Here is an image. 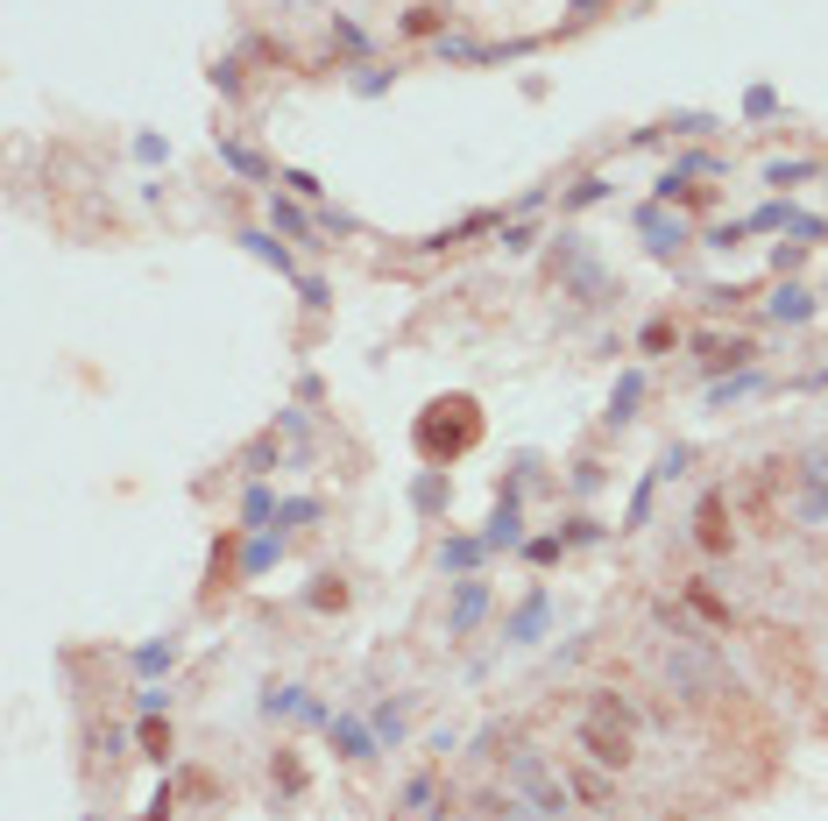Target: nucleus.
<instances>
[{
  "label": "nucleus",
  "mask_w": 828,
  "mask_h": 821,
  "mask_svg": "<svg viewBox=\"0 0 828 821\" xmlns=\"http://www.w3.org/2000/svg\"><path fill=\"white\" fill-rule=\"evenodd\" d=\"M659 680H666V694H680L687 709H701V701L729 694V659L701 638V630H687L680 617H672V638H659Z\"/></svg>",
  "instance_id": "nucleus-1"
},
{
  "label": "nucleus",
  "mask_w": 828,
  "mask_h": 821,
  "mask_svg": "<svg viewBox=\"0 0 828 821\" xmlns=\"http://www.w3.org/2000/svg\"><path fill=\"white\" fill-rule=\"evenodd\" d=\"M411 439H418V461L426 468H447V461H460V453L481 439V404L475 397H432L426 411H418V425H411Z\"/></svg>",
  "instance_id": "nucleus-2"
},
{
  "label": "nucleus",
  "mask_w": 828,
  "mask_h": 821,
  "mask_svg": "<svg viewBox=\"0 0 828 821\" xmlns=\"http://www.w3.org/2000/svg\"><path fill=\"white\" fill-rule=\"evenodd\" d=\"M503 787H510V793H525V800H531V808L546 814V821H560V814H567V779L552 772V758L538 751V743H517V751H510V765H503Z\"/></svg>",
  "instance_id": "nucleus-3"
},
{
  "label": "nucleus",
  "mask_w": 828,
  "mask_h": 821,
  "mask_svg": "<svg viewBox=\"0 0 828 821\" xmlns=\"http://www.w3.org/2000/svg\"><path fill=\"white\" fill-rule=\"evenodd\" d=\"M794 518L807 531H828V453H807L794 468Z\"/></svg>",
  "instance_id": "nucleus-4"
},
{
  "label": "nucleus",
  "mask_w": 828,
  "mask_h": 821,
  "mask_svg": "<svg viewBox=\"0 0 828 821\" xmlns=\"http://www.w3.org/2000/svg\"><path fill=\"white\" fill-rule=\"evenodd\" d=\"M481 609H489V581L460 574V588H453V609H447V638H468V630L481 623Z\"/></svg>",
  "instance_id": "nucleus-5"
},
{
  "label": "nucleus",
  "mask_w": 828,
  "mask_h": 821,
  "mask_svg": "<svg viewBox=\"0 0 828 821\" xmlns=\"http://www.w3.org/2000/svg\"><path fill=\"white\" fill-rule=\"evenodd\" d=\"M722 510H729V495H722V489H708V495H701V510H695V539H701L708 552H729V545H737V531L722 524Z\"/></svg>",
  "instance_id": "nucleus-6"
},
{
  "label": "nucleus",
  "mask_w": 828,
  "mask_h": 821,
  "mask_svg": "<svg viewBox=\"0 0 828 821\" xmlns=\"http://www.w3.org/2000/svg\"><path fill=\"white\" fill-rule=\"evenodd\" d=\"M481 545H489V552H510V545H525V510H517V489H510L503 503L489 510V531H481Z\"/></svg>",
  "instance_id": "nucleus-7"
},
{
  "label": "nucleus",
  "mask_w": 828,
  "mask_h": 821,
  "mask_svg": "<svg viewBox=\"0 0 828 821\" xmlns=\"http://www.w3.org/2000/svg\"><path fill=\"white\" fill-rule=\"evenodd\" d=\"M546 623H552V595H531V602L510 617L503 638H510V644H538V638H546Z\"/></svg>",
  "instance_id": "nucleus-8"
},
{
  "label": "nucleus",
  "mask_w": 828,
  "mask_h": 821,
  "mask_svg": "<svg viewBox=\"0 0 828 821\" xmlns=\"http://www.w3.org/2000/svg\"><path fill=\"white\" fill-rule=\"evenodd\" d=\"M750 354H758V348L737 340V333H701V361H708V369H744Z\"/></svg>",
  "instance_id": "nucleus-9"
},
{
  "label": "nucleus",
  "mask_w": 828,
  "mask_h": 821,
  "mask_svg": "<svg viewBox=\"0 0 828 821\" xmlns=\"http://www.w3.org/2000/svg\"><path fill=\"white\" fill-rule=\"evenodd\" d=\"M475 808H481V814H489V821H546V814H538V808H531V800H525V793H510V787H496V793H481V800H475Z\"/></svg>",
  "instance_id": "nucleus-10"
},
{
  "label": "nucleus",
  "mask_w": 828,
  "mask_h": 821,
  "mask_svg": "<svg viewBox=\"0 0 828 821\" xmlns=\"http://www.w3.org/2000/svg\"><path fill=\"white\" fill-rule=\"evenodd\" d=\"M638 404H645V376L624 369V376H616V390H609V425H630V418H638Z\"/></svg>",
  "instance_id": "nucleus-11"
},
{
  "label": "nucleus",
  "mask_w": 828,
  "mask_h": 821,
  "mask_svg": "<svg viewBox=\"0 0 828 821\" xmlns=\"http://www.w3.org/2000/svg\"><path fill=\"white\" fill-rule=\"evenodd\" d=\"M638 234H645V241L666 256V248H680V241H687V227H680V220H666L659 206H645V213H638Z\"/></svg>",
  "instance_id": "nucleus-12"
},
{
  "label": "nucleus",
  "mask_w": 828,
  "mask_h": 821,
  "mask_svg": "<svg viewBox=\"0 0 828 821\" xmlns=\"http://www.w3.org/2000/svg\"><path fill=\"white\" fill-rule=\"evenodd\" d=\"M772 319H786V327L815 319V291H800V283H779V291H772Z\"/></svg>",
  "instance_id": "nucleus-13"
},
{
  "label": "nucleus",
  "mask_w": 828,
  "mask_h": 821,
  "mask_svg": "<svg viewBox=\"0 0 828 821\" xmlns=\"http://www.w3.org/2000/svg\"><path fill=\"white\" fill-rule=\"evenodd\" d=\"M432 800H439V779H432V772H411V779H403V800H397V808H403V814H432Z\"/></svg>",
  "instance_id": "nucleus-14"
},
{
  "label": "nucleus",
  "mask_w": 828,
  "mask_h": 821,
  "mask_svg": "<svg viewBox=\"0 0 828 821\" xmlns=\"http://www.w3.org/2000/svg\"><path fill=\"white\" fill-rule=\"evenodd\" d=\"M333 743H340V758H376V743H369V730H361V722H348V715H333Z\"/></svg>",
  "instance_id": "nucleus-15"
},
{
  "label": "nucleus",
  "mask_w": 828,
  "mask_h": 821,
  "mask_svg": "<svg viewBox=\"0 0 828 821\" xmlns=\"http://www.w3.org/2000/svg\"><path fill=\"white\" fill-rule=\"evenodd\" d=\"M481 552H489L481 539H447V545H439V567H447V574H468V567L481 560Z\"/></svg>",
  "instance_id": "nucleus-16"
},
{
  "label": "nucleus",
  "mask_w": 828,
  "mask_h": 821,
  "mask_svg": "<svg viewBox=\"0 0 828 821\" xmlns=\"http://www.w3.org/2000/svg\"><path fill=\"white\" fill-rule=\"evenodd\" d=\"M269 220H277V234H291V241H312V220H305L291 199H269Z\"/></svg>",
  "instance_id": "nucleus-17"
},
{
  "label": "nucleus",
  "mask_w": 828,
  "mask_h": 821,
  "mask_svg": "<svg viewBox=\"0 0 828 821\" xmlns=\"http://www.w3.org/2000/svg\"><path fill=\"white\" fill-rule=\"evenodd\" d=\"M750 390H758V376L744 369V376H729V383H716V390H708V404H716V411H729V404H744Z\"/></svg>",
  "instance_id": "nucleus-18"
},
{
  "label": "nucleus",
  "mask_w": 828,
  "mask_h": 821,
  "mask_svg": "<svg viewBox=\"0 0 828 821\" xmlns=\"http://www.w3.org/2000/svg\"><path fill=\"white\" fill-rule=\"evenodd\" d=\"M170 665H178V644H142V652H134V673H170Z\"/></svg>",
  "instance_id": "nucleus-19"
},
{
  "label": "nucleus",
  "mask_w": 828,
  "mask_h": 821,
  "mask_svg": "<svg viewBox=\"0 0 828 821\" xmlns=\"http://www.w3.org/2000/svg\"><path fill=\"white\" fill-rule=\"evenodd\" d=\"M277 552H283V539H256L241 552V574H269V567H277Z\"/></svg>",
  "instance_id": "nucleus-20"
},
{
  "label": "nucleus",
  "mask_w": 828,
  "mask_h": 821,
  "mask_svg": "<svg viewBox=\"0 0 828 821\" xmlns=\"http://www.w3.org/2000/svg\"><path fill=\"white\" fill-rule=\"evenodd\" d=\"M220 163H235L241 178H269V163L256 157V149H241V142H220Z\"/></svg>",
  "instance_id": "nucleus-21"
},
{
  "label": "nucleus",
  "mask_w": 828,
  "mask_h": 821,
  "mask_svg": "<svg viewBox=\"0 0 828 821\" xmlns=\"http://www.w3.org/2000/svg\"><path fill=\"white\" fill-rule=\"evenodd\" d=\"M411 503H418V510H439V503H447V482H439V468H426V474H418Z\"/></svg>",
  "instance_id": "nucleus-22"
},
{
  "label": "nucleus",
  "mask_w": 828,
  "mask_h": 821,
  "mask_svg": "<svg viewBox=\"0 0 828 821\" xmlns=\"http://www.w3.org/2000/svg\"><path fill=\"white\" fill-rule=\"evenodd\" d=\"M672 340H680V327H672V319H651V327L638 333V348H645V354H666Z\"/></svg>",
  "instance_id": "nucleus-23"
},
{
  "label": "nucleus",
  "mask_w": 828,
  "mask_h": 821,
  "mask_svg": "<svg viewBox=\"0 0 828 821\" xmlns=\"http://www.w3.org/2000/svg\"><path fill=\"white\" fill-rule=\"evenodd\" d=\"M305 701H298V687H269L262 694V715H298Z\"/></svg>",
  "instance_id": "nucleus-24"
},
{
  "label": "nucleus",
  "mask_w": 828,
  "mask_h": 821,
  "mask_svg": "<svg viewBox=\"0 0 828 821\" xmlns=\"http://www.w3.org/2000/svg\"><path fill=\"white\" fill-rule=\"evenodd\" d=\"M815 163H765V184H807Z\"/></svg>",
  "instance_id": "nucleus-25"
},
{
  "label": "nucleus",
  "mask_w": 828,
  "mask_h": 821,
  "mask_svg": "<svg viewBox=\"0 0 828 821\" xmlns=\"http://www.w3.org/2000/svg\"><path fill=\"white\" fill-rule=\"evenodd\" d=\"M439 22H447L439 8H411V14H403V36H439Z\"/></svg>",
  "instance_id": "nucleus-26"
},
{
  "label": "nucleus",
  "mask_w": 828,
  "mask_h": 821,
  "mask_svg": "<svg viewBox=\"0 0 828 821\" xmlns=\"http://www.w3.org/2000/svg\"><path fill=\"white\" fill-rule=\"evenodd\" d=\"M312 609H348V581H333V574H326V581L312 588Z\"/></svg>",
  "instance_id": "nucleus-27"
},
{
  "label": "nucleus",
  "mask_w": 828,
  "mask_h": 821,
  "mask_svg": "<svg viewBox=\"0 0 828 821\" xmlns=\"http://www.w3.org/2000/svg\"><path fill=\"white\" fill-rule=\"evenodd\" d=\"M376 737H382V743H397V737H403V701H390V709H376Z\"/></svg>",
  "instance_id": "nucleus-28"
},
{
  "label": "nucleus",
  "mask_w": 828,
  "mask_h": 821,
  "mask_svg": "<svg viewBox=\"0 0 828 821\" xmlns=\"http://www.w3.org/2000/svg\"><path fill=\"white\" fill-rule=\"evenodd\" d=\"M241 241H248V248H256V256H262V262H277V270H283V277H291V256H283V248H277V241H269V234H241Z\"/></svg>",
  "instance_id": "nucleus-29"
},
{
  "label": "nucleus",
  "mask_w": 828,
  "mask_h": 821,
  "mask_svg": "<svg viewBox=\"0 0 828 821\" xmlns=\"http://www.w3.org/2000/svg\"><path fill=\"white\" fill-rule=\"evenodd\" d=\"M772 107H779V92H772V86H750V100H744V113H750V121H765Z\"/></svg>",
  "instance_id": "nucleus-30"
},
{
  "label": "nucleus",
  "mask_w": 828,
  "mask_h": 821,
  "mask_svg": "<svg viewBox=\"0 0 828 821\" xmlns=\"http://www.w3.org/2000/svg\"><path fill=\"white\" fill-rule=\"evenodd\" d=\"M269 510H277V495H269V489H248V503H241V518H248V524H262V518H269Z\"/></svg>",
  "instance_id": "nucleus-31"
},
{
  "label": "nucleus",
  "mask_w": 828,
  "mask_h": 821,
  "mask_svg": "<svg viewBox=\"0 0 828 821\" xmlns=\"http://www.w3.org/2000/svg\"><path fill=\"white\" fill-rule=\"evenodd\" d=\"M142 751H149V758H170V722H149V730H142Z\"/></svg>",
  "instance_id": "nucleus-32"
},
{
  "label": "nucleus",
  "mask_w": 828,
  "mask_h": 821,
  "mask_svg": "<svg viewBox=\"0 0 828 821\" xmlns=\"http://www.w3.org/2000/svg\"><path fill=\"white\" fill-rule=\"evenodd\" d=\"M283 184H291V192H298V199H319V192H326V184L312 178V170H283Z\"/></svg>",
  "instance_id": "nucleus-33"
},
{
  "label": "nucleus",
  "mask_w": 828,
  "mask_h": 821,
  "mask_svg": "<svg viewBox=\"0 0 828 821\" xmlns=\"http://www.w3.org/2000/svg\"><path fill=\"white\" fill-rule=\"evenodd\" d=\"M333 36H340V43H348V50H355V57H361V50H369V36H361V29H355V22H348V14H333Z\"/></svg>",
  "instance_id": "nucleus-34"
},
{
  "label": "nucleus",
  "mask_w": 828,
  "mask_h": 821,
  "mask_svg": "<svg viewBox=\"0 0 828 821\" xmlns=\"http://www.w3.org/2000/svg\"><path fill=\"white\" fill-rule=\"evenodd\" d=\"M213 86L220 92H241V64H235V57H220V64H213Z\"/></svg>",
  "instance_id": "nucleus-35"
},
{
  "label": "nucleus",
  "mask_w": 828,
  "mask_h": 821,
  "mask_svg": "<svg viewBox=\"0 0 828 821\" xmlns=\"http://www.w3.org/2000/svg\"><path fill=\"white\" fill-rule=\"evenodd\" d=\"M609 192V184L602 178H581V184H573V192H567V206H595V199H602Z\"/></svg>",
  "instance_id": "nucleus-36"
},
{
  "label": "nucleus",
  "mask_w": 828,
  "mask_h": 821,
  "mask_svg": "<svg viewBox=\"0 0 828 821\" xmlns=\"http://www.w3.org/2000/svg\"><path fill=\"white\" fill-rule=\"evenodd\" d=\"M277 518H283V524H312V518H319V503H305V495H298V503H283Z\"/></svg>",
  "instance_id": "nucleus-37"
},
{
  "label": "nucleus",
  "mask_w": 828,
  "mask_h": 821,
  "mask_svg": "<svg viewBox=\"0 0 828 821\" xmlns=\"http://www.w3.org/2000/svg\"><path fill=\"white\" fill-rule=\"evenodd\" d=\"M538 234H531V227H503V248H510V256H525V248H531Z\"/></svg>",
  "instance_id": "nucleus-38"
},
{
  "label": "nucleus",
  "mask_w": 828,
  "mask_h": 821,
  "mask_svg": "<svg viewBox=\"0 0 828 821\" xmlns=\"http://www.w3.org/2000/svg\"><path fill=\"white\" fill-rule=\"evenodd\" d=\"M609 8V0H567V14H573V22H588V14H602Z\"/></svg>",
  "instance_id": "nucleus-39"
}]
</instances>
